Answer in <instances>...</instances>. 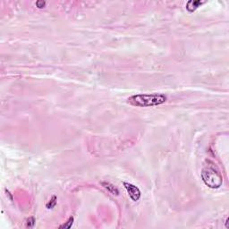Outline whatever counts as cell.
Wrapping results in <instances>:
<instances>
[{"mask_svg": "<svg viewBox=\"0 0 229 229\" xmlns=\"http://www.w3.org/2000/svg\"><path fill=\"white\" fill-rule=\"evenodd\" d=\"M202 171L203 183L211 189H217L222 185L223 177L213 162L207 160Z\"/></svg>", "mask_w": 229, "mask_h": 229, "instance_id": "cell-1", "label": "cell"}, {"mask_svg": "<svg viewBox=\"0 0 229 229\" xmlns=\"http://www.w3.org/2000/svg\"><path fill=\"white\" fill-rule=\"evenodd\" d=\"M167 97L163 94L151 93V94H137L131 96L127 99V102L134 107H154L165 103Z\"/></svg>", "mask_w": 229, "mask_h": 229, "instance_id": "cell-2", "label": "cell"}, {"mask_svg": "<svg viewBox=\"0 0 229 229\" xmlns=\"http://www.w3.org/2000/svg\"><path fill=\"white\" fill-rule=\"evenodd\" d=\"M124 188L126 189L130 198L134 202L139 201V199L141 198V191H140V189L138 188V187H136L134 184L126 182H124Z\"/></svg>", "mask_w": 229, "mask_h": 229, "instance_id": "cell-3", "label": "cell"}, {"mask_svg": "<svg viewBox=\"0 0 229 229\" xmlns=\"http://www.w3.org/2000/svg\"><path fill=\"white\" fill-rule=\"evenodd\" d=\"M101 184H102V186L104 187V188H106L108 190L109 192H111L112 194H115V195H118V193H119V192H118V190L116 187H114V185H113L112 183H107V182H102L101 183Z\"/></svg>", "mask_w": 229, "mask_h": 229, "instance_id": "cell-4", "label": "cell"}, {"mask_svg": "<svg viewBox=\"0 0 229 229\" xmlns=\"http://www.w3.org/2000/svg\"><path fill=\"white\" fill-rule=\"evenodd\" d=\"M202 4V2H201V1H192V0H191V1H189L188 3H187L186 8H187V10L190 11V12H193Z\"/></svg>", "mask_w": 229, "mask_h": 229, "instance_id": "cell-5", "label": "cell"}, {"mask_svg": "<svg viewBox=\"0 0 229 229\" xmlns=\"http://www.w3.org/2000/svg\"><path fill=\"white\" fill-rule=\"evenodd\" d=\"M56 196H53V197L51 198V200L47 202L46 206H47V209H52V208H54L55 206H56Z\"/></svg>", "mask_w": 229, "mask_h": 229, "instance_id": "cell-6", "label": "cell"}, {"mask_svg": "<svg viewBox=\"0 0 229 229\" xmlns=\"http://www.w3.org/2000/svg\"><path fill=\"white\" fill-rule=\"evenodd\" d=\"M73 223H74V217H71L68 219L67 222L66 223V224H64V225H62V226H60V228H70L73 226Z\"/></svg>", "mask_w": 229, "mask_h": 229, "instance_id": "cell-7", "label": "cell"}, {"mask_svg": "<svg viewBox=\"0 0 229 229\" xmlns=\"http://www.w3.org/2000/svg\"><path fill=\"white\" fill-rule=\"evenodd\" d=\"M34 223H35V219H34L33 217H29L27 220V226L29 227H33Z\"/></svg>", "mask_w": 229, "mask_h": 229, "instance_id": "cell-8", "label": "cell"}, {"mask_svg": "<svg viewBox=\"0 0 229 229\" xmlns=\"http://www.w3.org/2000/svg\"><path fill=\"white\" fill-rule=\"evenodd\" d=\"M45 5H46V2H44V1H38V2H36V6H37V7H39V8H43V7H45Z\"/></svg>", "mask_w": 229, "mask_h": 229, "instance_id": "cell-9", "label": "cell"}]
</instances>
